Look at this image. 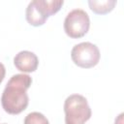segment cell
Wrapping results in <instances>:
<instances>
[{
	"label": "cell",
	"instance_id": "4",
	"mask_svg": "<svg viewBox=\"0 0 124 124\" xmlns=\"http://www.w3.org/2000/svg\"><path fill=\"white\" fill-rule=\"evenodd\" d=\"M63 27L68 37L73 39L81 38L89 30V16L82 9H74L71 12H69L66 16Z\"/></svg>",
	"mask_w": 124,
	"mask_h": 124
},
{
	"label": "cell",
	"instance_id": "7",
	"mask_svg": "<svg viewBox=\"0 0 124 124\" xmlns=\"http://www.w3.org/2000/svg\"><path fill=\"white\" fill-rule=\"evenodd\" d=\"M117 4V1L115 0H89L88 5L90 10L97 14V15H106L111 12L115 5Z\"/></svg>",
	"mask_w": 124,
	"mask_h": 124
},
{
	"label": "cell",
	"instance_id": "2",
	"mask_svg": "<svg viewBox=\"0 0 124 124\" xmlns=\"http://www.w3.org/2000/svg\"><path fill=\"white\" fill-rule=\"evenodd\" d=\"M63 4V0H33L25 11L26 20L32 26H41L50 16L59 12Z\"/></svg>",
	"mask_w": 124,
	"mask_h": 124
},
{
	"label": "cell",
	"instance_id": "9",
	"mask_svg": "<svg viewBox=\"0 0 124 124\" xmlns=\"http://www.w3.org/2000/svg\"><path fill=\"white\" fill-rule=\"evenodd\" d=\"M5 75H6L5 66L3 65V63L0 62V83L3 81V79H4V78H5Z\"/></svg>",
	"mask_w": 124,
	"mask_h": 124
},
{
	"label": "cell",
	"instance_id": "6",
	"mask_svg": "<svg viewBox=\"0 0 124 124\" xmlns=\"http://www.w3.org/2000/svg\"><path fill=\"white\" fill-rule=\"evenodd\" d=\"M15 67L22 73H33L39 65L38 56L29 50H21L14 57Z\"/></svg>",
	"mask_w": 124,
	"mask_h": 124
},
{
	"label": "cell",
	"instance_id": "8",
	"mask_svg": "<svg viewBox=\"0 0 124 124\" xmlns=\"http://www.w3.org/2000/svg\"><path fill=\"white\" fill-rule=\"evenodd\" d=\"M23 124H49V121L43 113L32 111L25 116Z\"/></svg>",
	"mask_w": 124,
	"mask_h": 124
},
{
	"label": "cell",
	"instance_id": "5",
	"mask_svg": "<svg viewBox=\"0 0 124 124\" xmlns=\"http://www.w3.org/2000/svg\"><path fill=\"white\" fill-rule=\"evenodd\" d=\"M100 57L99 47L90 42H82L75 45L71 50V58L73 62L83 69L95 67L99 63Z\"/></svg>",
	"mask_w": 124,
	"mask_h": 124
},
{
	"label": "cell",
	"instance_id": "1",
	"mask_svg": "<svg viewBox=\"0 0 124 124\" xmlns=\"http://www.w3.org/2000/svg\"><path fill=\"white\" fill-rule=\"evenodd\" d=\"M32 78L27 74L14 75L7 82L2 96L1 105L9 114H19L29 104L27 89L31 86Z\"/></svg>",
	"mask_w": 124,
	"mask_h": 124
},
{
	"label": "cell",
	"instance_id": "3",
	"mask_svg": "<svg viewBox=\"0 0 124 124\" xmlns=\"http://www.w3.org/2000/svg\"><path fill=\"white\" fill-rule=\"evenodd\" d=\"M65 124H84L92 114L87 99L80 94H72L64 101Z\"/></svg>",
	"mask_w": 124,
	"mask_h": 124
},
{
	"label": "cell",
	"instance_id": "10",
	"mask_svg": "<svg viewBox=\"0 0 124 124\" xmlns=\"http://www.w3.org/2000/svg\"><path fill=\"white\" fill-rule=\"evenodd\" d=\"M123 113L121 112L116 118H115V121H114V124H123Z\"/></svg>",
	"mask_w": 124,
	"mask_h": 124
},
{
	"label": "cell",
	"instance_id": "11",
	"mask_svg": "<svg viewBox=\"0 0 124 124\" xmlns=\"http://www.w3.org/2000/svg\"><path fill=\"white\" fill-rule=\"evenodd\" d=\"M1 124H7V123H1Z\"/></svg>",
	"mask_w": 124,
	"mask_h": 124
}]
</instances>
